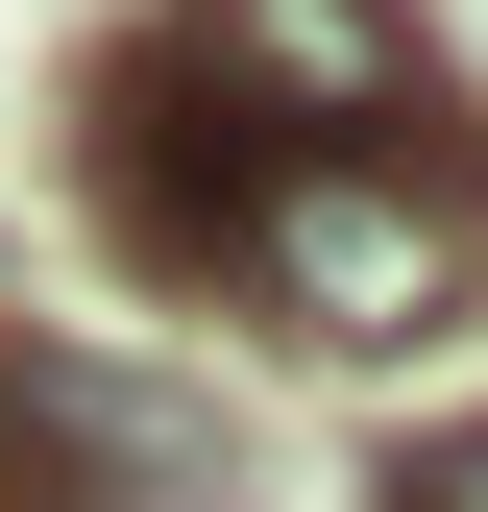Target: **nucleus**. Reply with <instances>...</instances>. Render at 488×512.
<instances>
[{"label": "nucleus", "instance_id": "nucleus-4", "mask_svg": "<svg viewBox=\"0 0 488 512\" xmlns=\"http://www.w3.org/2000/svg\"><path fill=\"white\" fill-rule=\"evenodd\" d=\"M391 512H488V415H464V439H415V464H391Z\"/></svg>", "mask_w": 488, "mask_h": 512}, {"label": "nucleus", "instance_id": "nucleus-1", "mask_svg": "<svg viewBox=\"0 0 488 512\" xmlns=\"http://www.w3.org/2000/svg\"><path fill=\"white\" fill-rule=\"evenodd\" d=\"M98 220H122V269H171V293H244L269 342H318V366H391V342H440V317L488 293V171H342V147H269L244 98H196L171 49H122L98 74Z\"/></svg>", "mask_w": 488, "mask_h": 512}, {"label": "nucleus", "instance_id": "nucleus-3", "mask_svg": "<svg viewBox=\"0 0 488 512\" xmlns=\"http://www.w3.org/2000/svg\"><path fill=\"white\" fill-rule=\"evenodd\" d=\"M196 464H220L196 391H147V366L0 317V512H147V488H196Z\"/></svg>", "mask_w": 488, "mask_h": 512}, {"label": "nucleus", "instance_id": "nucleus-2", "mask_svg": "<svg viewBox=\"0 0 488 512\" xmlns=\"http://www.w3.org/2000/svg\"><path fill=\"white\" fill-rule=\"evenodd\" d=\"M171 74L244 98L269 147H342V171H464V74H440V25L415 0H171Z\"/></svg>", "mask_w": 488, "mask_h": 512}]
</instances>
